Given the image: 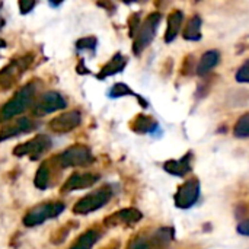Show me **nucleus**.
Instances as JSON below:
<instances>
[{"mask_svg":"<svg viewBox=\"0 0 249 249\" xmlns=\"http://www.w3.org/2000/svg\"><path fill=\"white\" fill-rule=\"evenodd\" d=\"M35 1H32V0H20V1H18V6H19V10H20V13L22 15H26V13H29L34 7H35Z\"/></svg>","mask_w":249,"mask_h":249,"instance_id":"31","label":"nucleus"},{"mask_svg":"<svg viewBox=\"0 0 249 249\" xmlns=\"http://www.w3.org/2000/svg\"><path fill=\"white\" fill-rule=\"evenodd\" d=\"M212 80H213V77H207V79H204V82H203V83H200V85H198V89H197V96H198V98H201V96H206V95H207V90H209V88H210Z\"/></svg>","mask_w":249,"mask_h":249,"instance_id":"32","label":"nucleus"},{"mask_svg":"<svg viewBox=\"0 0 249 249\" xmlns=\"http://www.w3.org/2000/svg\"><path fill=\"white\" fill-rule=\"evenodd\" d=\"M174 239V229L172 228H162L158 232H155V236L150 242L155 249H166L169 248L171 241Z\"/></svg>","mask_w":249,"mask_h":249,"instance_id":"22","label":"nucleus"},{"mask_svg":"<svg viewBox=\"0 0 249 249\" xmlns=\"http://www.w3.org/2000/svg\"><path fill=\"white\" fill-rule=\"evenodd\" d=\"M111 198H112L111 187L109 185H104V187L89 193L88 196L82 197L79 201H76V204L73 206V213L74 214H80V216L93 213V212L102 209L104 206H107Z\"/></svg>","mask_w":249,"mask_h":249,"instance_id":"4","label":"nucleus"},{"mask_svg":"<svg viewBox=\"0 0 249 249\" xmlns=\"http://www.w3.org/2000/svg\"><path fill=\"white\" fill-rule=\"evenodd\" d=\"M182 19H184V13L181 10H172L169 13L166 32H165V41L166 42H172L178 36L181 25H182Z\"/></svg>","mask_w":249,"mask_h":249,"instance_id":"19","label":"nucleus"},{"mask_svg":"<svg viewBox=\"0 0 249 249\" xmlns=\"http://www.w3.org/2000/svg\"><path fill=\"white\" fill-rule=\"evenodd\" d=\"M34 53H26L23 55L12 58L4 67L0 69V92H6L13 88L19 79L28 71L34 63Z\"/></svg>","mask_w":249,"mask_h":249,"instance_id":"2","label":"nucleus"},{"mask_svg":"<svg viewBox=\"0 0 249 249\" xmlns=\"http://www.w3.org/2000/svg\"><path fill=\"white\" fill-rule=\"evenodd\" d=\"M57 162L61 169L74 166H89L95 162L92 150L86 144H71L57 156Z\"/></svg>","mask_w":249,"mask_h":249,"instance_id":"5","label":"nucleus"},{"mask_svg":"<svg viewBox=\"0 0 249 249\" xmlns=\"http://www.w3.org/2000/svg\"><path fill=\"white\" fill-rule=\"evenodd\" d=\"M120 248V242L118 241H112L111 244H108L104 249H118Z\"/></svg>","mask_w":249,"mask_h":249,"instance_id":"34","label":"nucleus"},{"mask_svg":"<svg viewBox=\"0 0 249 249\" xmlns=\"http://www.w3.org/2000/svg\"><path fill=\"white\" fill-rule=\"evenodd\" d=\"M66 210V204L63 201H48V203H41L23 216L22 222L26 228H34L42 225L45 220L55 219L58 217L63 212Z\"/></svg>","mask_w":249,"mask_h":249,"instance_id":"3","label":"nucleus"},{"mask_svg":"<svg viewBox=\"0 0 249 249\" xmlns=\"http://www.w3.org/2000/svg\"><path fill=\"white\" fill-rule=\"evenodd\" d=\"M108 95H109V98H121V96H134V98H137V101H140V104H142V107H147V102L143 99V98H140L134 90H131L125 83H115L111 89H109V92H108Z\"/></svg>","mask_w":249,"mask_h":249,"instance_id":"23","label":"nucleus"},{"mask_svg":"<svg viewBox=\"0 0 249 249\" xmlns=\"http://www.w3.org/2000/svg\"><path fill=\"white\" fill-rule=\"evenodd\" d=\"M160 18L162 16L159 12H153V13L147 15L146 19L142 22L140 29L137 31V34L134 36V42H133V53L136 55H140L142 51H144L153 41V38L158 32Z\"/></svg>","mask_w":249,"mask_h":249,"instance_id":"6","label":"nucleus"},{"mask_svg":"<svg viewBox=\"0 0 249 249\" xmlns=\"http://www.w3.org/2000/svg\"><path fill=\"white\" fill-rule=\"evenodd\" d=\"M0 25H1V18H0Z\"/></svg>","mask_w":249,"mask_h":249,"instance_id":"36","label":"nucleus"},{"mask_svg":"<svg viewBox=\"0 0 249 249\" xmlns=\"http://www.w3.org/2000/svg\"><path fill=\"white\" fill-rule=\"evenodd\" d=\"M131 130L137 134H147L156 130L158 123L153 117L150 115H144V114H139L130 124Z\"/></svg>","mask_w":249,"mask_h":249,"instance_id":"20","label":"nucleus"},{"mask_svg":"<svg viewBox=\"0 0 249 249\" xmlns=\"http://www.w3.org/2000/svg\"><path fill=\"white\" fill-rule=\"evenodd\" d=\"M101 179V177L98 174H80V172H74L71 174L67 181L63 184L61 187V193L67 194V193H73V191H79V190H86L93 187L98 181Z\"/></svg>","mask_w":249,"mask_h":249,"instance_id":"11","label":"nucleus"},{"mask_svg":"<svg viewBox=\"0 0 249 249\" xmlns=\"http://www.w3.org/2000/svg\"><path fill=\"white\" fill-rule=\"evenodd\" d=\"M191 158L193 155L190 152L178 160H166L163 163V169L174 177H185L191 172Z\"/></svg>","mask_w":249,"mask_h":249,"instance_id":"15","label":"nucleus"},{"mask_svg":"<svg viewBox=\"0 0 249 249\" xmlns=\"http://www.w3.org/2000/svg\"><path fill=\"white\" fill-rule=\"evenodd\" d=\"M80 124H82V112L79 109H71V111H67L54 117L48 123V128L54 133L64 134V133L73 131Z\"/></svg>","mask_w":249,"mask_h":249,"instance_id":"10","label":"nucleus"},{"mask_svg":"<svg viewBox=\"0 0 249 249\" xmlns=\"http://www.w3.org/2000/svg\"><path fill=\"white\" fill-rule=\"evenodd\" d=\"M96 44H98V39L95 36H83V38L77 39L76 48L77 50H90V51H93L96 48Z\"/></svg>","mask_w":249,"mask_h":249,"instance_id":"27","label":"nucleus"},{"mask_svg":"<svg viewBox=\"0 0 249 249\" xmlns=\"http://www.w3.org/2000/svg\"><path fill=\"white\" fill-rule=\"evenodd\" d=\"M200 193H201V185L197 178H191L185 181L175 194V206L181 210L191 209L198 201Z\"/></svg>","mask_w":249,"mask_h":249,"instance_id":"8","label":"nucleus"},{"mask_svg":"<svg viewBox=\"0 0 249 249\" xmlns=\"http://www.w3.org/2000/svg\"><path fill=\"white\" fill-rule=\"evenodd\" d=\"M4 45H6V42H4L3 39H0V48H3Z\"/></svg>","mask_w":249,"mask_h":249,"instance_id":"35","label":"nucleus"},{"mask_svg":"<svg viewBox=\"0 0 249 249\" xmlns=\"http://www.w3.org/2000/svg\"><path fill=\"white\" fill-rule=\"evenodd\" d=\"M127 249H150V241L146 239L143 235H137L128 242Z\"/></svg>","mask_w":249,"mask_h":249,"instance_id":"26","label":"nucleus"},{"mask_svg":"<svg viewBox=\"0 0 249 249\" xmlns=\"http://www.w3.org/2000/svg\"><path fill=\"white\" fill-rule=\"evenodd\" d=\"M235 79L236 82L239 83H249V60H247L236 71L235 74Z\"/></svg>","mask_w":249,"mask_h":249,"instance_id":"29","label":"nucleus"},{"mask_svg":"<svg viewBox=\"0 0 249 249\" xmlns=\"http://www.w3.org/2000/svg\"><path fill=\"white\" fill-rule=\"evenodd\" d=\"M77 225L74 223V222H69V223H66L64 226H61L58 231H55L53 235H51V244H54V245H58V244H61V242H64L66 241V238L69 236V233H70V231L71 229H74Z\"/></svg>","mask_w":249,"mask_h":249,"instance_id":"24","label":"nucleus"},{"mask_svg":"<svg viewBox=\"0 0 249 249\" xmlns=\"http://www.w3.org/2000/svg\"><path fill=\"white\" fill-rule=\"evenodd\" d=\"M51 147H53L51 139L45 134H38L32 140L18 144L13 149V156H16V158L29 156L31 160H38L45 153H48L51 150Z\"/></svg>","mask_w":249,"mask_h":249,"instance_id":"7","label":"nucleus"},{"mask_svg":"<svg viewBox=\"0 0 249 249\" xmlns=\"http://www.w3.org/2000/svg\"><path fill=\"white\" fill-rule=\"evenodd\" d=\"M219 61H220V53L217 50H209L201 55V58L197 64L196 73L206 77L219 64Z\"/></svg>","mask_w":249,"mask_h":249,"instance_id":"17","label":"nucleus"},{"mask_svg":"<svg viewBox=\"0 0 249 249\" xmlns=\"http://www.w3.org/2000/svg\"><path fill=\"white\" fill-rule=\"evenodd\" d=\"M38 90V83L36 80H31L28 82L26 85H23L0 109V123H6L12 118H15L16 115H20L22 112H25L34 98H35V93Z\"/></svg>","mask_w":249,"mask_h":249,"instance_id":"1","label":"nucleus"},{"mask_svg":"<svg viewBox=\"0 0 249 249\" xmlns=\"http://www.w3.org/2000/svg\"><path fill=\"white\" fill-rule=\"evenodd\" d=\"M101 236H102V231L99 228H90L86 232H83L80 236H77V239L71 244L69 249H92L93 245L101 239Z\"/></svg>","mask_w":249,"mask_h":249,"instance_id":"18","label":"nucleus"},{"mask_svg":"<svg viewBox=\"0 0 249 249\" xmlns=\"http://www.w3.org/2000/svg\"><path fill=\"white\" fill-rule=\"evenodd\" d=\"M143 214L137 209H123L104 219V226L117 228V226H133L142 220Z\"/></svg>","mask_w":249,"mask_h":249,"instance_id":"12","label":"nucleus"},{"mask_svg":"<svg viewBox=\"0 0 249 249\" xmlns=\"http://www.w3.org/2000/svg\"><path fill=\"white\" fill-rule=\"evenodd\" d=\"M66 107H67V101L64 99V96L60 92L50 90V92H45L39 96V99L34 105L32 112H34V115L41 117L45 114H51V112L64 109Z\"/></svg>","mask_w":249,"mask_h":249,"instance_id":"9","label":"nucleus"},{"mask_svg":"<svg viewBox=\"0 0 249 249\" xmlns=\"http://www.w3.org/2000/svg\"><path fill=\"white\" fill-rule=\"evenodd\" d=\"M53 163H54V158L42 162L39 165V168L36 169V174H35V178H34V185L38 190L50 188V185L53 182V172H54V169H57V166L60 168L58 162L55 163V166H53Z\"/></svg>","mask_w":249,"mask_h":249,"instance_id":"14","label":"nucleus"},{"mask_svg":"<svg viewBox=\"0 0 249 249\" xmlns=\"http://www.w3.org/2000/svg\"><path fill=\"white\" fill-rule=\"evenodd\" d=\"M34 128H35V123L29 117H20V118L15 120L13 123H10L9 125H4L0 130V143L9 140L12 137H18L20 134L31 133Z\"/></svg>","mask_w":249,"mask_h":249,"instance_id":"13","label":"nucleus"},{"mask_svg":"<svg viewBox=\"0 0 249 249\" xmlns=\"http://www.w3.org/2000/svg\"><path fill=\"white\" fill-rule=\"evenodd\" d=\"M201 25H203V20L198 15H194L190 18V20L187 22L185 28H184V32H182V36L188 41H198L201 39Z\"/></svg>","mask_w":249,"mask_h":249,"instance_id":"21","label":"nucleus"},{"mask_svg":"<svg viewBox=\"0 0 249 249\" xmlns=\"http://www.w3.org/2000/svg\"><path fill=\"white\" fill-rule=\"evenodd\" d=\"M235 136L239 139H248L249 137V112L245 115H242L236 124H235V130H233Z\"/></svg>","mask_w":249,"mask_h":249,"instance_id":"25","label":"nucleus"},{"mask_svg":"<svg viewBox=\"0 0 249 249\" xmlns=\"http://www.w3.org/2000/svg\"><path fill=\"white\" fill-rule=\"evenodd\" d=\"M236 231H238V233H241V235H244V236H249V219L241 222V223L238 225Z\"/></svg>","mask_w":249,"mask_h":249,"instance_id":"33","label":"nucleus"},{"mask_svg":"<svg viewBox=\"0 0 249 249\" xmlns=\"http://www.w3.org/2000/svg\"><path fill=\"white\" fill-rule=\"evenodd\" d=\"M125 66H127V57L123 55L121 53H117V54H115V55H114L102 69H101V71L96 74V77H98L99 80H104V79H107V77H109V76H114V74L123 71Z\"/></svg>","mask_w":249,"mask_h":249,"instance_id":"16","label":"nucleus"},{"mask_svg":"<svg viewBox=\"0 0 249 249\" xmlns=\"http://www.w3.org/2000/svg\"><path fill=\"white\" fill-rule=\"evenodd\" d=\"M128 26H130V36H136L137 31L140 29V25H142V20H140V15L139 13H134L130 20H128Z\"/></svg>","mask_w":249,"mask_h":249,"instance_id":"30","label":"nucleus"},{"mask_svg":"<svg viewBox=\"0 0 249 249\" xmlns=\"http://www.w3.org/2000/svg\"><path fill=\"white\" fill-rule=\"evenodd\" d=\"M194 70H197V66H196V60H194V55L190 54L185 57L184 63H182V67H181V73L184 76H191L194 74Z\"/></svg>","mask_w":249,"mask_h":249,"instance_id":"28","label":"nucleus"}]
</instances>
